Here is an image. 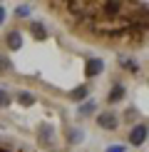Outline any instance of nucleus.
Wrapping results in <instances>:
<instances>
[{
  "instance_id": "nucleus-6",
  "label": "nucleus",
  "mask_w": 149,
  "mask_h": 152,
  "mask_svg": "<svg viewBox=\"0 0 149 152\" xmlns=\"http://www.w3.org/2000/svg\"><path fill=\"white\" fill-rule=\"evenodd\" d=\"M102 70V60H90L87 62V75H97Z\"/></svg>"
},
{
  "instance_id": "nucleus-3",
  "label": "nucleus",
  "mask_w": 149,
  "mask_h": 152,
  "mask_svg": "<svg viewBox=\"0 0 149 152\" xmlns=\"http://www.w3.org/2000/svg\"><path fill=\"white\" fill-rule=\"evenodd\" d=\"M99 127H104V130H114V127H117V117H114V112H102V115H99Z\"/></svg>"
},
{
  "instance_id": "nucleus-5",
  "label": "nucleus",
  "mask_w": 149,
  "mask_h": 152,
  "mask_svg": "<svg viewBox=\"0 0 149 152\" xmlns=\"http://www.w3.org/2000/svg\"><path fill=\"white\" fill-rule=\"evenodd\" d=\"M8 45H10V50H17L22 45V37H20V33L17 30H10V35H8Z\"/></svg>"
},
{
  "instance_id": "nucleus-4",
  "label": "nucleus",
  "mask_w": 149,
  "mask_h": 152,
  "mask_svg": "<svg viewBox=\"0 0 149 152\" xmlns=\"http://www.w3.org/2000/svg\"><path fill=\"white\" fill-rule=\"evenodd\" d=\"M144 137H147V125H139V127L132 130V145H137V147H139V145L144 142Z\"/></svg>"
},
{
  "instance_id": "nucleus-10",
  "label": "nucleus",
  "mask_w": 149,
  "mask_h": 152,
  "mask_svg": "<svg viewBox=\"0 0 149 152\" xmlns=\"http://www.w3.org/2000/svg\"><path fill=\"white\" fill-rule=\"evenodd\" d=\"M3 18H5V15H3V8H0V25H3Z\"/></svg>"
},
{
  "instance_id": "nucleus-8",
  "label": "nucleus",
  "mask_w": 149,
  "mask_h": 152,
  "mask_svg": "<svg viewBox=\"0 0 149 152\" xmlns=\"http://www.w3.org/2000/svg\"><path fill=\"white\" fill-rule=\"evenodd\" d=\"M8 102H10L8 92H5V90H0V105H8Z\"/></svg>"
},
{
  "instance_id": "nucleus-9",
  "label": "nucleus",
  "mask_w": 149,
  "mask_h": 152,
  "mask_svg": "<svg viewBox=\"0 0 149 152\" xmlns=\"http://www.w3.org/2000/svg\"><path fill=\"white\" fill-rule=\"evenodd\" d=\"M17 15H30V8H27V5H20V8H17Z\"/></svg>"
},
{
  "instance_id": "nucleus-1",
  "label": "nucleus",
  "mask_w": 149,
  "mask_h": 152,
  "mask_svg": "<svg viewBox=\"0 0 149 152\" xmlns=\"http://www.w3.org/2000/svg\"><path fill=\"white\" fill-rule=\"evenodd\" d=\"M45 10L92 45L109 50L147 45V3H47Z\"/></svg>"
},
{
  "instance_id": "nucleus-2",
  "label": "nucleus",
  "mask_w": 149,
  "mask_h": 152,
  "mask_svg": "<svg viewBox=\"0 0 149 152\" xmlns=\"http://www.w3.org/2000/svg\"><path fill=\"white\" fill-rule=\"evenodd\" d=\"M0 152H37L35 147H30L27 142L17 140L10 135H0Z\"/></svg>"
},
{
  "instance_id": "nucleus-7",
  "label": "nucleus",
  "mask_w": 149,
  "mask_h": 152,
  "mask_svg": "<svg viewBox=\"0 0 149 152\" xmlns=\"http://www.w3.org/2000/svg\"><path fill=\"white\" fill-rule=\"evenodd\" d=\"M17 100H20L22 105H33V102H35V97H33V95H27V92H22V95H17Z\"/></svg>"
}]
</instances>
